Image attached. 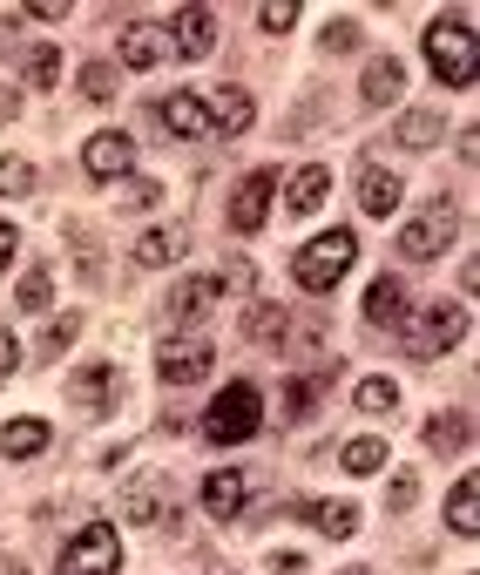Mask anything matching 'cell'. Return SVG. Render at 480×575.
<instances>
[{"instance_id": "9a60e30c", "label": "cell", "mask_w": 480, "mask_h": 575, "mask_svg": "<svg viewBox=\"0 0 480 575\" xmlns=\"http://www.w3.org/2000/svg\"><path fill=\"white\" fill-rule=\"evenodd\" d=\"M203 109H210V129H223V136H244V129H251V116H258L244 89H217Z\"/></svg>"}, {"instance_id": "ee69618b", "label": "cell", "mask_w": 480, "mask_h": 575, "mask_svg": "<svg viewBox=\"0 0 480 575\" xmlns=\"http://www.w3.org/2000/svg\"><path fill=\"white\" fill-rule=\"evenodd\" d=\"M8 116H14V96H8V89H0V122H8Z\"/></svg>"}, {"instance_id": "74e56055", "label": "cell", "mask_w": 480, "mask_h": 575, "mask_svg": "<svg viewBox=\"0 0 480 575\" xmlns=\"http://www.w3.org/2000/svg\"><path fill=\"white\" fill-rule=\"evenodd\" d=\"M318 386H326V379H291V386H284V420L298 414V406H304V399H311Z\"/></svg>"}, {"instance_id": "4fadbf2b", "label": "cell", "mask_w": 480, "mask_h": 575, "mask_svg": "<svg viewBox=\"0 0 480 575\" xmlns=\"http://www.w3.org/2000/svg\"><path fill=\"white\" fill-rule=\"evenodd\" d=\"M170 41H177L183 61H203V54L217 48V21H210V8H183L177 28H170Z\"/></svg>"}, {"instance_id": "7402d4cb", "label": "cell", "mask_w": 480, "mask_h": 575, "mask_svg": "<svg viewBox=\"0 0 480 575\" xmlns=\"http://www.w3.org/2000/svg\"><path fill=\"white\" fill-rule=\"evenodd\" d=\"M170 258H183V230L163 224V230H142V237H136V265L156 271V265H170Z\"/></svg>"}, {"instance_id": "52a82bcc", "label": "cell", "mask_w": 480, "mask_h": 575, "mask_svg": "<svg viewBox=\"0 0 480 575\" xmlns=\"http://www.w3.org/2000/svg\"><path fill=\"white\" fill-rule=\"evenodd\" d=\"M271 190H278V170H251L244 184H237V197H230V230H237V237L264 230V217H271Z\"/></svg>"}, {"instance_id": "603a6c76", "label": "cell", "mask_w": 480, "mask_h": 575, "mask_svg": "<svg viewBox=\"0 0 480 575\" xmlns=\"http://www.w3.org/2000/svg\"><path fill=\"white\" fill-rule=\"evenodd\" d=\"M41 447H48V427H41V420L0 427V454H8V460H28V454H41Z\"/></svg>"}, {"instance_id": "7a4b0ae2", "label": "cell", "mask_w": 480, "mask_h": 575, "mask_svg": "<svg viewBox=\"0 0 480 575\" xmlns=\"http://www.w3.org/2000/svg\"><path fill=\"white\" fill-rule=\"evenodd\" d=\"M427 68L447 89H473V14H440L427 28Z\"/></svg>"}, {"instance_id": "f546056e", "label": "cell", "mask_w": 480, "mask_h": 575, "mask_svg": "<svg viewBox=\"0 0 480 575\" xmlns=\"http://www.w3.org/2000/svg\"><path fill=\"white\" fill-rule=\"evenodd\" d=\"M28 190H34V162L0 156V197H28Z\"/></svg>"}, {"instance_id": "8fae6325", "label": "cell", "mask_w": 480, "mask_h": 575, "mask_svg": "<svg viewBox=\"0 0 480 575\" xmlns=\"http://www.w3.org/2000/svg\"><path fill=\"white\" fill-rule=\"evenodd\" d=\"M82 162H89V177H102V184H116V177H129V162H136V142H129L122 129H102V136H89V149H82Z\"/></svg>"}, {"instance_id": "1f68e13d", "label": "cell", "mask_w": 480, "mask_h": 575, "mask_svg": "<svg viewBox=\"0 0 480 575\" xmlns=\"http://www.w3.org/2000/svg\"><path fill=\"white\" fill-rule=\"evenodd\" d=\"M82 96H89V102H116V68H109V61H89V68H82Z\"/></svg>"}, {"instance_id": "5bb4252c", "label": "cell", "mask_w": 480, "mask_h": 575, "mask_svg": "<svg viewBox=\"0 0 480 575\" xmlns=\"http://www.w3.org/2000/svg\"><path fill=\"white\" fill-rule=\"evenodd\" d=\"M217 298H223V285H217V278H183L163 305H170V318H177V325H197V318H210V305H217Z\"/></svg>"}, {"instance_id": "484cf974", "label": "cell", "mask_w": 480, "mask_h": 575, "mask_svg": "<svg viewBox=\"0 0 480 575\" xmlns=\"http://www.w3.org/2000/svg\"><path fill=\"white\" fill-rule=\"evenodd\" d=\"M427 447H433V454H460V447H467V414H440V420H427Z\"/></svg>"}, {"instance_id": "ffe728a7", "label": "cell", "mask_w": 480, "mask_h": 575, "mask_svg": "<svg viewBox=\"0 0 480 575\" xmlns=\"http://www.w3.org/2000/svg\"><path fill=\"white\" fill-rule=\"evenodd\" d=\"M447 528H453V535H467V542L480 535V480H473V474H467V480H453V495H447Z\"/></svg>"}, {"instance_id": "9c48e42d", "label": "cell", "mask_w": 480, "mask_h": 575, "mask_svg": "<svg viewBox=\"0 0 480 575\" xmlns=\"http://www.w3.org/2000/svg\"><path fill=\"white\" fill-rule=\"evenodd\" d=\"M210 366H217V353H210L203 339H170L163 353H156L163 386H197V379H210Z\"/></svg>"}, {"instance_id": "f1b7e54d", "label": "cell", "mask_w": 480, "mask_h": 575, "mask_svg": "<svg viewBox=\"0 0 480 575\" xmlns=\"http://www.w3.org/2000/svg\"><path fill=\"white\" fill-rule=\"evenodd\" d=\"M339 460H346V474H379L386 467V440H352Z\"/></svg>"}, {"instance_id": "d6a6232c", "label": "cell", "mask_w": 480, "mask_h": 575, "mask_svg": "<svg viewBox=\"0 0 480 575\" xmlns=\"http://www.w3.org/2000/svg\"><path fill=\"white\" fill-rule=\"evenodd\" d=\"M14 298H21V311H48V298H54V278H48V271H28Z\"/></svg>"}, {"instance_id": "7c38bea8", "label": "cell", "mask_w": 480, "mask_h": 575, "mask_svg": "<svg viewBox=\"0 0 480 575\" xmlns=\"http://www.w3.org/2000/svg\"><path fill=\"white\" fill-rule=\"evenodd\" d=\"M156 116H163V129H170V136H183V142H203V136H210V109H203L190 89L163 96V109H156Z\"/></svg>"}, {"instance_id": "60d3db41", "label": "cell", "mask_w": 480, "mask_h": 575, "mask_svg": "<svg viewBox=\"0 0 480 575\" xmlns=\"http://www.w3.org/2000/svg\"><path fill=\"white\" fill-rule=\"evenodd\" d=\"M68 339H74V318H54V325H48V353H61Z\"/></svg>"}, {"instance_id": "30bf717a", "label": "cell", "mask_w": 480, "mask_h": 575, "mask_svg": "<svg viewBox=\"0 0 480 575\" xmlns=\"http://www.w3.org/2000/svg\"><path fill=\"white\" fill-rule=\"evenodd\" d=\"M68 399L82 406V414H109V406L122 399V373L109 359H96V366H82V373L68 379Z\"/></svg>"}, {"instance_id": "277c9868", "label": "cell", "mask_w": 480, "mask_h": 575, "mask_svg": "<svg viewBox=\"0 0 480 575\" xmlns=\"http://www.w3.org/2000/svg\"><path fill=\"white\" fill-rule=\"evenodd\" d=\"M399 325H407V353H413V359H440V353L467 333V305L433 298V305H420L413 318H399Z\"/></svg>"}, {"instance_id": "8992f818", "label": "cell", "mask_w": 480, "mask_h": 575, "mask_svg": "<svg viewBox=\"0 0 480 575\" xmlns=\"http://www.w3.org/2000/svg\"><path fill=\"white\" fill-rule=\"evenodd\" d=\"M116 568H122V535L109 522H89L61 548V575H116Z\"/></svg>"}, {"instance_id": "ba28073f", "label": "cell", "mask_w": 480, "mask_h": 575, "mask_svg": "<svg viewBox=\"0 0 480 575\" xmlns=\"http://www.w3.org/2000/svg\"><path fill=\"white\" fill-rule=\"evenodd\" d=\"M170 474L163 467H142L129 487H122V522H170Z\"/></svg>"}, {"instance_id": "8d00e7d4", "label": "cell", "mask_w": 480, "mask_h": 575, "mask_svg": "<svg viewBox=\"0 0 480 575\" xmlns=\"http://www.w3.org/2000/svg\"><path fill=\"white\" fill-rule=\"evenodd\" d=\"M156 197H163V190H156L149 177H136V184H122V204H129V210H149Z\"/></svg>"}, {"instance_id": "2e32d148", "label": "cell", "mask_w": 480, "mask_h": 575, "mask_svg": "<svg viewBox=\"0 0 480 575\" xmlns=\"http://www.w3.org/2000/svg\"><path fill=\"white\" fill-rule=\"evenodd\" d=\"M399 197H407V190H399L392 170H359V210H366V217H392Z\"/></svg>"}, {"instance_id": "ab89813d", "label": "cell", "mask_w": 480, "mask_h": 575, "mask_svg": "<svg viewBox=\"0 0 480 575\" xmlns=\"http://www.w3.org/2000/svg\"><path fill=\"white\" fill-rule=\"evenodd\" d=\"M21 366V346H14V333H8V325H0V379H8Z\"/></svg>"}, {"instance_id": "4dcf8cb0", "label": "cell", "mask_w": 480, "mask_h": 575, "mask_svg": "<svg viewBox=\"0 0 480 575\" xmlns=\"http://www.w3.org/2000/svg\"><path fill=\"white\" fill-rule=\"evenodd\" d=\"M392 406H399L392 379H359V414H392Z\"/></svg>"}, {"instance_id": "5b68a950", "label": "cell", "mask_w": 480, "mask_h": 575, "mask_svg": "<svg viewBox=\"0 0 480 575\" xmlns=\"http://www.w3.org/2000/svg\"><path fill=\"white\" fill-rule=\"evenodd\" d=\"M453 230H460V210L440 197V204H427L407 230H399V258H407V265H433L447 244H453Z\"/></svg>"}, {"instance_id": "6da1fadb", "label": "cell", "mask_w": 480, "mask_h": 575, "mask_svg": "<svg viewBox=\"0 0 480 575\" xmlns=\"http://www.w3.org/2000/svg\"><path fill=\"white\" fill-rule=\"evenodd\" d=\"M258 427H264V399H258L251 379H230V386L210 399V414H203V440H217V447L251 440Z\"/></svg>"}, {"instance_id": "44dd1931", "label": "cell", "mask_w": 480, "mask_h": 575, "mask_svg": "<svg viewBox=\"0 0 480 575\" xmlns=\"http://www.w3.org/2000/svg\"><path fill=\"white\" fill-rule=\"evenodd\" d=\"M156 61H163V28L129 21L122 28V68H156Z\"/></svg>"}, {"instance_id": "d590c367", "label": "cell", "mask_w": 480, "mask_h": 575, "mask_svg": "<svg viewBox=\"0 0 480 575\" xmlns=\"http://www.w3.org/2000/svg\"><path fill=\"white\" fill-rule=\"evenodd\" d=\"M359 48V21H326V54H346Z\"/></svg>"}, {"instance_id": "83f0119b", "label": "cell", "mask_w": 480, "mask_h": 575, "mask_svg": "<svg viewBox=\"0 0 480 575\" xmlns=\"http://www.w3.org/2000/svg\"><path fill=\"white\" fill-rule=\"evenodd\" d=\"M244 325H251V339H284L291 333V305H258Z\"/></svg>"}, {"instance_id": "d4e9b609", "label": "cell", "mask_w": 480, "mask_h": 575, "mask_svg": "<svg viewBox=\"0 0 480 575\" xmlns=\"http://www.w3.org/2000/svg\"><path fill=\"white\" fill-rule=\"evenodd\" d=\"M304 515L326 528V535H339V542L359 528V508H352V502H304Z\"/></svg>"}, {"instance_id": "f35d334b", "label": "cell", "mask_w": 480, "mask_h": 575, "mask_svg": "<svg viewBox=\"0 0 480 575\" xmlns=\"http://www.w3.org/2000/svg\"><path fill=\"white\" fill-rule=\"evenodd\" d=\"M413 495H420V480H413V474H399V480H392V495H386V502H392V508H413Z\"/></svg>"}, {"instance_id": "4316f807", "label": "cell", "mask_w": 480, "mask_h": 575, "mask_svg": "<svg viewBox=\"0 0 480 575\" xmlns=\"http://www.w3.org/2000/svg\"><path fill=\"white\" fill-rule=\"evenodd\" d=\"M440 136H447V122H440V116H427V109L399 122V142H407V149H433Z\"/></svg>"}, {"instance_id": "ac0fdd59", "label": "cell", "mask_w": 480, "mask_h": 575, "mask_svg": "<svg viewBox=\"0 0 480 575\" xmlns=\"http://www.w3.org/2000/svg\"><path fill=\"white\" fill-rule=\"evenodd\" d=\"M203 508H210L217 522H230L237 508H244V474H237V467H217V474L203 480Z\"/></svg>"}, {"instance_id": "d6986e66", "label": "cell", "mask_w": 480, "mask_h": 575, "mask_svg": "<svg viewBox=\"0 0 480 575\" xmlns=\"http://www.w3.org/2000/svg\"><path fill=\"white\" fill-rule=\"evenodd\" d=\"M399 89H407V68H399L392 54H379L372 68H366V81H359V96H366V109H386Z\"/></svg>"}, {"instance_id": "b9f144b4", "label": "cell", "mask_w": 480, "mask_h": 575, "mask_svg": "<svg viewBox=\"0 0 480 575\" xmlns=\"http://www.w3.org/2000/svg\"><path fill=\"white\" fill-rule=\"evenodd\" d=\"M14 265V224H0V271Z\"/></svg>"}, {"instance_id": "e0dca14e", "label": "cell", "mask_w": 480, "mask_h": 575, "mask_svg": "<svg viewBox=\"0 0 480 575\" xmlns=\"http://www.w3.org/2000/svg\"><path fill=\"white\" fill-rule=\"evenodd\" d=\"M399 318H407V285H399V278H372V291H366V325H379V333H386V325H399Z\"/></svg>"}, {"instance_id": "836d02e7", "label": "cell", "mask_w": 480, "mask_h": 575, "mask_svg": "<svg viewBox=\"0 0 480 575\" xmlns=\"http://www.w3.org/2000/svg\"><path fill=\"white\" fill-rule=\"evenodd\" d=\"M54 75H61V54L54 48H34L28 54V89H54Z\"/></svg>"}, {"instance_id": "e575fe53", "label": "cell", "mask_w": 480, "mask_h": 575, "mask_svg": "<svg viewBox=\"0 0 480 575\" xmlns=\"http://www.w3.org/2000/svg\"><path fill=\"white\" fill-rule=\"evenodd\" d=\"M298 21V8H291V0H264V8H258V28H271V34H284Z\"/></svg>"}, {"instance_id": "3957f363", "label": "cell", "mask_w": 480, "mask_h": 575, "mask_svg": "<svg viewBox=\"0 0 480 575\" xmlns=\"http://www.w3.org/2000/svg\"><path fill=\"white\" fill-rule=\"evenodd\" d=\"M352 258H359V237H352V230H326V237H311L304 251L291 258V278H298L304 291H332V285L352 271Z\"/></svg>"}, {"instance_id": "cb8c5ba5", "label": "cell", "mask_w": 480, "mask_h": 575, "mask_svg": "<svg viewBox=\"0 0 480 575\" xmlns=\"http://www.w3.org/2000/svg\"><path fill=\"white\" fill-rule=\"evenodd\" d=\"M326 190H332V177L311 162V170H298V177H291V210H298V217H311L318 204H326Z\"/></svg>"}, {"instance_id": "7bdbcfd3", "label": "cell", "mask_w": 480, "mask_h": 575, "mask_svg": "<svg viewBox=\"0 0 480 575\" xmlns=\"http://www.w3.org/2000/svg\"><path fill=\"white\" fill-rule=\"evenodd\" d=\"M14 34H21V21H8V14H0V54L14 48Z\"/></svg>"}]
</instances>
